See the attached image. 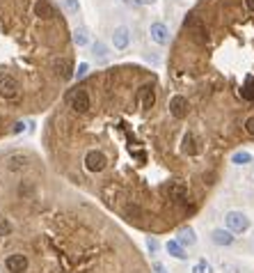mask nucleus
Wrapping results in <instances>:
<instances>
[{
	"label": "nucleus",
	"mask_w": 254,
	"mask_h": 273,
	"mask_svg": "<svg viewBox=\"0 0 254 273\" xmlns=\"http://www.w3.org/2000/svg\"><path fill=\"white\" fill-rule=\"evenodd\" d=\"M90 108H58L46 142L50 159L74 184L96 191L126 223L140 229L176 227L200 211L204 193L220 177V142L204 124L176 122L160 104L154 71L110 67L87 76Z\"/></svg>",
	"instance_id": "nucleus-1"
},
{
	"label": "nucleus",
	"mask_w": 254,
	"mask_h": 273,
	"mask_svg": "<svg viewBox=\"0 0 254 273\" xmlns=\"http://www.w3.org/2000/svg\"><path fill=\"white\" fill-rule=\"evenodd\" d=\"M174 90L222 149L254 140V0H202L170 60Z\"/></svg>",
	"instance_id": "nucleus-2"
},
{
	"label": "nucleus",
	"mask_w": 254,
	"mask_h": 273,
	"mask_svg": "<svg viewBox=\"0 0 254 273\" xmlns=\"http://www.w3.org/2000/svg\"><path fill=\"white\" fill-rule=\"evenodd\" d=\"M23 94V85L14 74H0V97L5 101H18Z\"/></svg>",
	"instance_id": "nucleus-3"
},
{
	"label": "nucleus",
	"mask_w": 254,
	"mask_h": 273,
	"mask_svg": "<svg viewBox=\"0 0 254 273\" xmlns=\"http://www.w3.org/2000/svg\"><path fill=\"white\" fill-rule=\"evenodd\" d=\"M2 266L7 273H28L30 271V257L26 252H10L2 259Z\"/></svg>",
	"instance_id": "nucleus-4"
},
{
	"label": "nucleus",
	"mask_w": 254,
	"mask_h": 273,
	"mask_svg": "<svg viewBox=\"0 0 254 273\" xmlns=\"http://www.w3.org/2000/svg\"><path fill=\"white\" fill-rule=\"evenodd\" d=\"M224 223H227V229L234 232V234H240V232H245L250 227V218L243 211H229L224 216Z\"/></svg>",
	"instance_id": "nucleus-5"
},
{
	"label": "nucleus",
	"mask_w": 254,
	"mask_h": 273,
	"mask_svg": "<svg viewBox=\"0 0 254 273\" xmlns=\"http://www.w3.org/2000/svg\"><path fill=\"white\" fill-rule=\"evenodd\" d=\"M149 37H152V42H156L158 46H168L170 44V28L160 21L152 23V26H149Z\"/></svg>",
	"instance_id": "nucleus-6"
},
{
	"label": "nucleus",
	"mask_w": 254,
	"mask_h": 273,
	"mask_svg": "<svg viewBox=\"0 0 254 273\" xmlns=\"http://www.w3.org/2000/svg\"><path fill=\"white\" fill-rule=\"evenodd\" d=\"M112 46L114 51H126L130 46V30L126 26H119L114 28L112 33Z\"/></svg>",
	"instance_id": "nucleus-7"
},
{
	"label": "nucleus",
	"mask_w": 254,
	"mask_h": 273,
	"mask_svg": "<svg viewBox=\"0 0 254 273\" xmlns=\"http://www.w3.org/2000/svg\"><path fill=\"white\" fill-rule=\"evenodd\" d=\"M176 241L181 246H188L192 248L197 243V236H195V229L190 227V225H184V227H178V234H176Z\"/></svg>",
	"instance_id": "nucleus-8"
},
{
	"label": "nucleus",
	"mask_w": 254,
	"mask_h": 273,
	"mask_svg": "<svg viewBox=\"0 0 254 273\" xmlns=\"http://www.w3.org/2000/svg\"><path fill=\"white\" fill-rule=\"evenodd\" d=\"M211 241L216 243V246H232L234 243V232H229V229H213L211 232Z\"/></svg>",
	"instance_id": "nucleus-9"
},
{
	"label": "nucleus",
	"mask_w": 254,
	"mask_h": 273,
	"mask_svg": "<svg viewBox=\"0 0 254 273\" xmlns=\"http://www.w3.org/2000/svg\"><path fill=\"white\" fill-rule=\"evenodd\" d=\"M165 250H168L172 257H176V259H186V257H188L186 255V246H181L176 239H170L168 243H165Z\"/></svg>",
	"instance_id": "nucleus-10"
},
{
	"label": "nucleus",
	"mask_w": 254,
	"mask_h": 273,
	"mask_svg": "<svg viewBox=\"0 0 254 273\" xmlns=\"http://www.w3.org/2000/svg\"><path fill=\"white\" fill-rule=\"evenodd\" d=\"M232 163L234 165H248V163H252V154L243 152V149H240V152H234L232 154Z\"/></svg>",
	"instance_id": "nucleus-11"
},
{
	"label": "nucleus",
	"mask_w": 254,
	"mask_h": 273,
	"mask_svg": "<svg viewBox=\"0 0 254 273\" xmlns=\"http://www.w3.org/2000/svg\"><path fill=\"white\" fill-rule=\"evenodd\" d=\"M87 42H90V33H87V28H85V26H78L76 33H74V44L85 46Z\"/></svg>",
	"instance_id": "nucleus-12"
},
{
	"label": "nucleus",
	"mask_w": 254,
	"mask_h": 273,
	"mask_svg": "<svg viewBox=\"0 0 254 273\" xmlns=\"http://www.w3.org/2000/svg\"><path fill=\"white\" fill-rule=\"evenodd\" d=\"M14 234V225L7 216H0V239H5V236H12Z\"/></svg>",
	"instance_id": "nucleus-13"
},
{
	"label": "nucleus",
	"mask_w": 254,
	"mask_h": 273,
	"mask_svg": "<svg viewBox=\"0 0 254 273\" xmlns=\"http://www.w3.org/2000/svg\"><path fill=\"white\" fill-rule=\"evenodd\" d=\"M92 53H94V58H98V60H106V58H108V46L103 44V42H96V44L92 46Z\"/></svg>",
	"instance_id": "nucleus-14"
},
{
	"label": "nucleus",
	"mask_w": 254,
	"mask_h": 273,
	"mask_svg": "<svg viewBox=\"0 0 254 273\" xmlns=\"http://www.w3.org/2000/svg\"><path fill=\"white\" fill-rule=\"evenodd\" d=\"M192 273H213L211 262H206V259H197L195 266H192Z\"/></svg>",
	"instance_id": "nucleus-15"
},
{
	"label": "nucleus",
	"mask_w": 254,
	"mask_h": 273,
	"mask_svg": "<svg viewBox=\"0 0 254 273\" xmlns=\"http://www.w3.org/2000/svg\"><path fill=\"white\" fill-rule=\"evenodd\" d=\"M62 5H64V10L69 12V14H78V12H80V3H78V0H62Z\"/></svg>",
	"instance_id": "nucleus-16"
},
{
	"label": "nucleus",
	"mask_w": 254,
	"mask_h": 273,
	"mask_svg": "<svg viewBox=\"0 0 254 273\" xmlns=\"http://www.w3.org/2000/svg\"><path fill=\"white\" fill-rule=\"evenodd\" d=\"M87 71H90V65H87V62H80V65H78V69H76V76L82 78Z\"/></svg>",
	"instance_id": "nucleus-17"
},
{
	"label": "nucleus",
	"mask_w": 254,
	"mask_h": 273,
	"mask_svg": "<svg viewBox=\"0 0 254 273\" xmlns=\"http://www.w3.org/2000/svg\"><path fill=\"white\" fill-rule=\"evenodd\" d=\"M146 246H149V250L152 252H156L158 250V241L154 239V236H149V239H146Z\"/></svg>",
	"instance_id": "nucleus-18"
},
{
	"label": "nucleus",
	"mask_w": 254,
	"mask_h": 273,
	"mask_svg": "<svg viewBox=\"0 0 254 273\" xmlns=\"http://www.w3.org/2000/svg\"><path fill=\"white\" fill-rule=\"evenodd\" d=\"M154 271H156V273H168L165 268H162V264H154Z\"/></svg>",
	"instance_id": "nucleus-19"
},
{
	"label": "nucleus",
	"mask_w": 254,
	"mask_h": 273,
	"mask_svg": "<svg viewBox=\"0 0 254 273\" xmlns=\"http://www.w3.org/2000/svg\"><path fill=\"white\" fill-rule=\"evenodd\" d=\"M138 5H154V3H156V0H136Z\"/></svg>",
	"instance_id": "nucleus-20"
}]
</instances>
